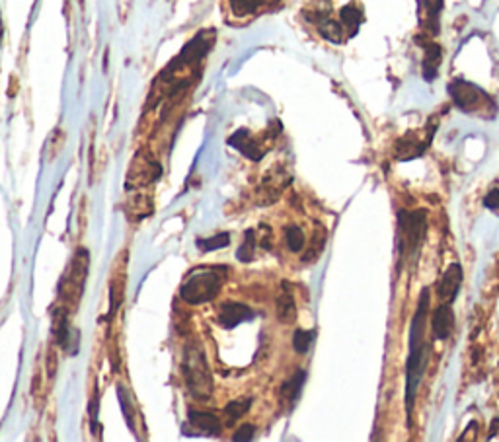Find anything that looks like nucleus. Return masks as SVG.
<instances>
[{"instance_id":"4","label":"nucleus","mask_w":499,"mask_h":442,"mask_svg":"<svg viewBox=\"0 0 499 442\" xmlns=\"http://www.w3.org/2000/svg\"><path fill=\"white\" fill-rule=\"evenodd\" d=\"M427 213L426 211H400L398 213V244L402 256H416L426 234Z\"/></svg>"},{"instance_id":"7","label":"nucleus","mask_w":499,"mask_h":442,"mask_svg":"<svg viewBox=\"0 0 499 442\" xmlns=\"http://www.w3.org/2000/svg\"><path fill=\"white\" fill-rule=\"evenodd\" d=\"M289 184V175L283 170H275L270 174L263 175L260 187L256 191V203L258 205H270L273 201H277V197L281 195V191L285 189V186Z\"/></svg>"},{"instance_id":"19","label":"nucleus","mask_w":499,"mask_h":442,"mask_svg":"<svg viewBox=\"0 0 499 442\" xmlns=\"http://www.w3.org/2000/svg\"><path fill=\"white\" fill-rule=\"evenodd\" d=\"M314 337H316V333L310 329H297L295 335H292V349L297 351L299 355H306L310 345L314 343Z\"/></svg>"},{"instance_id":"30","label":"nucleus","mask_w":499,"mask_h":442,"mask_svg":"<svg viewBox=\"0 0 499 442\" xmlns=\"http://www.w3.org/2000/svg\"><path fill=\"white\" fill-rule=\"evenodd\" d=\"M498 429H499V417H496L493 421H491V427H489V434L488 439H493L496 434H498Z\"/></svg>"},{"instance_id":"8","label":"nucleus","mask_w":499,"mask_h":442,"mask_svg":"<svg viewBox=\"0 0 499 442\" xmlns=\"http://www.w3.org/2000/svg\"><path fill=\"white\" fill-rule=\"evenodd\" d=\"M462 279H464L462 265H460V263H450L447 271L443 273L441 283H439V290H437V292H439V299L443 300V302H447V304H453L458 297Z\"/></svg>"},{"instance_id":"20","label":"nucleus","mask_w":499,"mask_h":442,"mask_svg":"<svg viewBox=\"0 0 499 442\" xmlns=\"http://www.w3.org/2000/svg\"><path fill=\"white\" fill-rule=\"evenodd\" d=\"M67 312L64 310H59L57 316H55V321H53V333H55V339L61 347H67V339H69V324H67Z\"/></svg>"},{"instance_id":"5","label":"nucleus","mask_w":499,"mask_h":442,"mask_svg":"<svg viewBox=\"0 0 499 442\" xmlns=\"http://www.w3.org/2000/svg\"><path fill=\"white\" fill-rule=\"evenodd\" d=\"M222 279H225L222 273H218L215 269L199 271L193 277L187 279L180 294L187 304H205L217 297L218 290L222 287Z\"/></svg>"},{"instance_id":"3","label":"nucleus","mask_w":499,"mask_h":442,"mask_svg":"<svg viewBox=\"0 0 499 442\" xmlns=\"http://www.w3.org/2000/svg\"><path fill=\"white\" fill-rule=\"evenodd\" d=\"M448 92H450V98H453L455 105L464 114H476L484 115V117H493V115L498 114L496 102L482 88H478L476 84L457 78L455 82H450Z\"/></svg>"},{"instance_id":"28","label":"nucleus","mask_w":499,"mask_h":442,"mask_svg":"<svg viewBox=\"0 0 499 442\" xmlns=\"http://www.w3.org/2000/svg\"><path fill=\"white\" fill-rule=\"evenodd\" d=\"M256 238H258V244H260L263 249H270L271 244V230L268 227H260V230L256 232Z\"/></svg>"},{"instance_id":"13","label":"nucleus","mask_w":499,"mask_h":442,"mask_svg":"<svg viewBox=\"0 0 499 442\" xmlns=\"http://www.w3.org/2000/svg\"><path fill=\"white\" fill-rule=\"evenodd\" d=\"M189 423L205 434H218L222 429V423L217 415L205 412H189Z\"/></svg>"},{"instance_id":"27","label":"nucleus","mask_w":499,"mask_h":442,"mask_svg":"<svg viewBox=\"0 0 499 442\" xmlns=\"http://www.w3.org/2000/svg\"><path fill=\"white\" fill-rule=\"evenodd\" d=\"M254 432H256V427L254 425H242L236 434H234V441H252L254 439Z\"/></svg>"},{"instance_id":"14","label":"nucleus","mask_w":499,"mask_h":442,"mask_svg":"<svg viewBox=\"0 0 499 442\" xmlns=\"http://www.w3.org/2000/svg\"><path fill=\"white\" fill-rule=\"evenodd\" d=\"M229 143L232 144V146H236L242 154L248 156L250 160H260L261 156H263V152H261V148L258 146V143H256L254 139H250L246 131H238V133L230 139Z\"/></svg>"},{"instance_id":"23","label":"nucleus","mask_w":499,"mask_h":442,"mask_svg":"<svg viewBox=\"0 0 499 442\" xmlns=\"http://www.w3.org/2000/svg\"><path fill=\"white\" fill-rule=\"evenodd\" d=\"M285 242H287V247L291 251H301L304 244H306V238H304V232L302 228L299 227H289L285 230Z\"/></svg>"},{"instance_id":"21","label":"nucleus","mask_w":499,"mask_h":442,"mask_svg":"<svg viewBox=\"0 0 499 442\" xmlns=\"http://www.w3.org/2000/svg\"><path fill=\"white\" fill-rule=\"evenodd\" d=\"M230 244V234L229 232H220L217 236L213 238H199L198 246L201 251H215V249H220V247L229 246Z\"/></svg>"},{"instance_id":"26","label":"nucleus","mask_w":499,"mask_h":442,"mask_svg":"<svg viewBox=\"0 0 499 442\" xmlns=\"http://www.w3.org/2000/svg\"><path fill=\"white\" fill-rule=\"evenodd\" d=\"M484 206L499 215V189H489L488 195L484 197Z\"/></svg>"},{"instance_id":"22","label":"nucleus","mask_w":499,"mask_h":442,"mask_svg":"<svg viewBox=\"0 0 499 442\" xmlns=\"http://www.w3.org/2000/svg\"><path fill=\"white\" fill-rule=\"evenodd\" d=\"M263 0H229L230 10L234 16H248V14H254L258 12Z\"/></svg>"},{"instance_id":"2","label":"nucleus","mask_w":499,"mask_h":442,"mask_svg":"<svg viewBox=\"0 0 499 442\" xmlns=\"http://www.w3.org/2000/svg\"><path fill=\"white\" fill-rule=\"evenodd\" d=\"M182 371L189 394L198 400H209L213 394V376L209 371L205 353L195 343H189L184 349Z\"/></svg>"},{"instance_id":"9","label":"nucleus","mask_w":499,"mask_h":442,"mask_svg":"<svg viewBox=\"0 0 499 442\" xmlns=\"http://www.w3.org/2000/svg\"><path fill=\"white\" fill-rule=\"evenodd\" d=\"M433 335H435L437 341H447L453 333V328H455V312L450 308V304L443 302L441 306H437V310L433 312Z\"/></svg>"},{"instance_id":"6","label":"nucleus","mask_w":499,"mask_h":442,"mask_svg":"<svg viewBox=\"0 0 499 442\" xmlns=\"http://www.w3.org/2000/svg\"><path fill=\"white\" fill-rule=\"evenodd\" d=\"M86 273H88V251L78 249V254L74 257L71 273L62 279L61 283V299L67 300V304L74 306L80 294H82L84 283H86Z\"/></svg>"},{"instance_id":"10","label":"nucleus","mask_w":499,"mask_h":442,"mask_svg":"<svg viewBox=\"0 0 499 442\" xmlns=\"http://www.w3.org/2000/svg\"><path fill=\"white\" fill-rule=\"evenodd\" d=\"M254 318V310L244 306V304H236V302H230V304H225L220 308V314H218V324L222 328L232 329L236 328L238 324H244L248 319Z\"/></svg>"},{"instance_id":"18","label":"nucleus","mask_w":499,"mask_h":442,"mask_svg":"<svg viewBox=\"0 0 499 442\" xmlns=\"http://www.w3.org/2000/svg\"><path fill=\"white\" fill-rule=\"evenodd\" d=\"M439 64H441V49H439V45L431 43L426 47V59H423V78L427 82H431L437 76Z\"/></svg>"},{"instance_id":"24","label":"nucleus","mask_w":499,"mask_h":442,"mask_svg":"<svg viewBox=\"0 0 499 442\" xmlns=\"http://www.w3.org/2000/svg\"><path fill=\"white\" fill-rule=\"evenodd\" d=\"M256 246H258V238H256V230H248L246 232V242L242 244V247L238 249V259L240 261H252L254 259V251H256Z\"/></svg>"},{"instance_id":"29","label":"nucleus","mask_w":499,"mask_h":442,"mask_svg":"<svg viewBox=\"0 0 499 442\" xmlns=\"http://www.w3.org/2000/svg\"><path fill=\"white\" fill-rule=\"evenodd\" d=\"M47 372H49V378L55 376V372H57V355L55 353H49V357H47Z\"/></svg>"},{"instance_id":"17","label":"nucleus","mask_w":499,"mask_h":442,"mask_svg":"<svg viewBox=\"0 0 499 442\" xmlns=\"http://www.w3.org/2000/svg\"><path fill=\"white\" fill-rule=\"evenodd\" d=\"M340 20H342L343 28L349 31V37H351L359 30V24L363 21V12L359 10L357 4H347L340 10Z\"/></svg>"},{"instance_id":"1","label":"nucleus","mask_w":499,"mask_h":442,"mask_svg":"<svg viewBox=\"0 0 499 442\" xmlns=\"http://www.w3.org/2000/svg\"><path fill=\"white\" fill-rule=\"evenodd\" d=\"M429 312V288H423L419 294L417 310L410 324V351L405 360V415L408 427H412V413L416 403L417 390L423 378L426 369V319Z\"/></svg>"},{"instance_id":"11","label":"nucleus","mask_w":499,"mask_h":442,"mask_svg":"<svg viewBox=\"0 0 499 442\" xmlns=\"http://www.w3.org/2000/svg\"><path fill=\"white\" fill-rule=\"evenodd\" d=\"M443 8V0H421L419 24L431 33H439V14Z\"/></svg>"},{"instance_id":"15","label":"nucleus","mask_w":499,"mask_h":442,"mask_svg":"<svg viewBox=\"0 0 499 442\" xmlns=\"http://www.w3.org/2000/svg\"><path fill=\"white\" fill-rule=\"evenodd\" d=\"M131 175H133L135 186H146V184H150V182H155V179L160 177V166L156 164V162L146 160L145 164L133 166Z\"/></svg>"},{"instance_id":"12","label":"nucleus","mask_w":499,"mask_h":442,"mask_svg":"<svg viewBox=\"0 0 499 442\" xmlns=\"http://www.w3.org/2000/svg\"><path fill=\"white\" fill-rule=\"evenodd\" d=\"M275 314L281 324H292L297 319V304H295L291 290H287V288L281 290L279 297L275 300Z\"/></svg>"},{"instance_id":"16","label":"nucleus","mask_w":499,"mask_h":442,"mask_svg":"<svg viewBox=\"0 0 499 442\" xmlns=\"http://www.w3.org/2000/svg\"><path fill=\"white\" fill-rule=\"evenodd\" d=\"M304 380H306V372L304 371L295 372L291 378L281 386V396H283V400L291 401V403H295V401L299 400V396H301L302 391V386H304Z\"/></svg>"},{"instance_id":"25","label":"nucleus","mask_w":499,"mask_h":442,"mask_svg":"<svg viewBox=\"0 0 499 442\" xmlns=\"http://www.w3.org/2000/svg\"><path fill=\"white\" fill-rule=\"evenodd\" d=\"M250 400H236V401H230L227 403V407H225V415L229 417V423H234L238 421L240 417L244 415V413L250 409Z\"/></svg>"}]
</instances>
